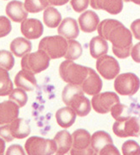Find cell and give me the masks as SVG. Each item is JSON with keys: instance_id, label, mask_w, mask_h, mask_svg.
<instances>
[{"instance_id": "6da1fadb", "label": "cell", "mask_w": 140, "mask_h": 155, "mask_svg": "<svg viewBox=\"0 0 140 155\" xmlns=\"http://www.w3.org/2000/svg\"><path fill=\"white\" fill-rule=\"evenodd\" d=\"M97 31L100 36L112 42L113 53L117 58H128L132 48V35L123 24L117 19H104Z\"/></svg>"}, {"instance_id": "7a4b0ae2", "label": "cell", "mask_w": 140, "mask_h": 155, "mask_svg": "<svg viewBox=\"0 0 140 155\" xmlns=\"http://www.w3.org/2000/svg\"><path fill=\"white\" fill-rule=\"evenodd\" d=\"M80 86L68 84L62 90V98L64 104L74 110L79 116H85L90 112L91 106L89 99L84 95Z\"/></svg>"}, {"instance_id": "3957f363", "label": "cell", "mask_w": 140, "mask_h": 155, "mask_svg": "<svg viewBox=\"0 0 140 155\" xmlns=\"http://www.w3.org/2000/svg\"><path fill=\"white\" fill-rule=\"evenodd\" d=\"M59 74L62 80L68 84L81 86L89 74V68L65 60L59 66Z\"/></svg>"}, {"instance_id": "277c9868", "label": "cell", "mask_w": 140, "mask_h": 155, "mask_svg": "<svg viewBox=\"0 0 140 155\" xmlns=\"http://www.w3.org/2000/svg\"><path fill=\"white\" fill-rule=\"evenodd\" d=\"M39 50L44 51L51 59L65 57L68 51V41L61 35L46 36L39 43Z\"/></svg>"}, {"instance_id": "5b68a950", "label": "cell", "mask_w": 140, "mask_h": 155, "mask_svg": "<svg viewBox=\"0 0 140 155\" xmlns=\"http://www.w3.org/2000/svg\"><path fill=\"white\" fill-rule=\"evenodd\" d=\"M25 149L28 155H52L57 153L58 146L54 140L33 136L25 142Z\"/></svg>"}, {"instance_id": "8992f818", "label": "cell", "mask_w": 140, "mask_h": 155, "mask_svg": "<svg viewBox=\"0 0 140 155\" xmlns=\"http://www.w3.org/2000/svg\"><path fill=\"white\" fill-rule=\"evenodd\" d=\"M50 59L49 56L44 51L38 50L23 57L20 64L24 70L36 74L48 68Z\"/></svg>"}, {"instance_id": "52a82bcc", "label": "cell", "mask_w": 140, "mask_h": 155, "mask_svg": "<svg viewBox=\"0 0 140 155\" xmlns=\"http://www.w3.org/2000/svg\"><path fill=\"white\" fill-rule=\"evenodd\" d=\"M1 137L6 142H11L14 138L23 139L30 135L31 127L27 120L24 118H18L10 124L1 127Z\"/></svg>"}, {"instance_id": "ba28073f", "label": "cell", "mask_w": 140, "mask_h": 155, "mask_svg": "<svg viewBox=\"0 0 140 155\" xmlns=\"http://www.w3.org/2000/svg\"><path fill=\"white\" fill-rule=\"evenodd\" d=\"M139 87V78L132 73L119 74L114 82V89L121 95L132 96L138 92Z\"/></svg>"}, {"instance_id": "9c48e42d", "label": "cell", "mask_w": 140, "mask_h": 155, "mask_svg": "<svg viewBox=\"0 0 140 155\" xmlns=\"http://www.w3.org/2000/svg\"><path fill=\"white\" fill-rule=\"evenodd\" d=\"M120 103V99L114 92H104L95 95L91 100L95 111L100 114H106L112 110L115 105Z\"/></svg>"}, {"instance_id": "30bf717a", "label": "cell", "mask_w": 140, "mask_h": 155, "mask_svg": "<svg viewBox=\"0 0 140 155\" xmlns=\"http://www.w3.org/2000/svg\"><path fill=\"white\" fill-rule=\"evenodd\" d=\"M114 134L119 137H140V119L137 116H132L128 120L117 121L113 124Z\"/></svg>"}, {"instance_id": "8fae6325", "label": "cell", "mask_w": 140, "mask_h": 155, "mask_svg": "<svg viewBox=\"0 0 140 155\" xmlns=\"http://www.w3.org/2000/svg\"><path fill=\"white\" fill-rule=\"evenodd\" d=\"M96 69L104 78L111 80L118 76L120 72V65L115 58L110 55H104L98 58Z\"/></svg>"}, {"instance_id": "7c38bea8", "label": "cell", "mask_w": 140, "mask_h": 155, "mask_svg": "<svg viewBox=\"0 0 140 155\" xmlns=\"http://www.w3.org/2000/svg\"><path fill=\"white\" fill-rule=\"evenodd\" d=\"M21 33L28 40L38 39L42 36L44 31L42 21L37 19H27L21 23Z\"/></svg>"}, {"instance_id": "4fadbf2b", "label": "cell", "mask_w": 140, "mask_h": 155, "mask_svg": "<svg viewBox=\"0 0 140 155\" xmlns=\"http://www.w3.org/2000/svg\"><path fill=\"white\" fill-rule=\"evenodd\" d=\"M20 112V106L12 101H4L0 105V123L10 124L18 119Z\"/></svg>"}, {"instance_id": "5bb4252c", "label": "cell", "mask_w": 140, "mask_h": 155, "mask_svg": "<svg viewBox=\"0 0 140 155\" xmlns=\"http://www.w3.org/2000/svg\"><path fill=\"white\" fill-rule=\"evenodd\" d=\"M103 86L102 80L98 75L95 71L89 68V74L86 78V79L80 86L83 91L89 95H96L100 94Z\"/></svg>"}, {"instance_id": "9a60e30c", "label": "cell", "mask_w": 140, "mask_h": 155, "mask_svg": "<svg viewBox=\"0 0 140 155\" xmlns=\"http://www.w3.org/2000/svg\"><path fill=\"white\" fill-rule=\"evenodd\" d=\"M6 14L10 19L17 22H23L27 19L28 12L25 8V4L20 1H11L6 6Z\"/></svg>"}, {"instance_id": "2e32d148", "label": "cell", "mask_w": 140, "mask_h": 155, "mask_svg": "<svg viewBox=\"0 0 140 155\" xmlns=\"http://www.w3.org/2000/svg\"><path fill=\"white\" fill-rule=\"evenodd\" d=\"M58 32L61 36L68 39V41L76 39L79 35L77 21L70 17L63 19L58 29Z\"/></svg>"}, {"instance_id": "e0dca14e", "label": "cell", "mask_w": 140, "mask_h": 155, "mask_svg": "<svg viewBox=\"0 0 140 155\" xmlns=\"http://www.w3.org/2000/svg\"><path fill=\"white\" fill-rule=\"evenodd\" d=\"M78 23L80 29L84 32L91 33L98 29L100 25V18L92 10H87L78 17Z\"/></svg>"}, {"instance_id": "ac0fdd59", "label": "cell", "mask_w": 140, "mask_h": 155, "mask_svg": "<svg viewBox=\"0 0 140 155\" xmlns=\"http://www.w3.org/2000/svg\"><path fill=\"white\" fill-rule=\"evenodd\" d=\"M73 136V147L71 150L84 151L91 147V135L85 129H77Z\"/></svg>"}, {"instance_id": "d6986e66", "label": "cell", "mask_w": 140, "mask_h": 155, "mask_svg": "<svg viewBox=\"0 0 140 155\" xmlns=\"http://www.w3.org/2000/svg\"><path fill=\"white\" fill-rule=\"evenodd\" d=\"M15 84L18 88L26 91H32L36 87V78L35 75L26 70H20L15 75Z\"/></svg>"}, {"instance_id": "ffe728a7", "label": "cell", "mask_w": 140, "mask_h": 155, "mask_svg": "<svg viewBox=\"0 0 140 155\" xmlns=\"http://www.w3.org/2000/svg\"><path fill=\"white\" fill-rule=\"evenodd\" d=\"M53 140L58 146L56 154H65L71 151L73 147V136L67 130H62L58 132Z\"/></svg>"}, {"instance_id": "44dd1931", "label": "cell", "mask_w": 140, "mask_h": 155, "mask_svg": "<svg viewBox=\"0 0 140 155\" xmlns=\"http://www.w3.org/2000/svg\"><path fill=\"white\" fill-rule=\"evenodd\" d=\"M77 114L68 106L59 109L56 112V120L58 124L62 128H68L74 124Z\"/></svg>"}, {"instance_id": "7402d4cb", "label": "cell", "mask_w": 140, "mask_h": 155, "mask_svg": "<svg viewBox=\"0 0 140 155\" xmlns=\"http://www.w3.org/2000/svg\"><path fill=\"white\" fill-rule=\"evenodd\" d=\"M32 49V44L28 39L23 37H17L10 43V50L16 57H25L29 54Z\"/></svg>"}, {"instance_id": "603a6c76", "label": "cell", "mask_w": 140, "mask_h": 155, "mask_svg": "<svg viewBox=\"0 0 140 155\" xmlns=\"http://www.w3.org/2000/svg\"><path fill=\"white\" fill-rule=\"evenodd\" d=\"M91 7L95 9H104L111 15H118L123 8L122 1H90Z\"/></svg>"}, {"instance_id": "cb8c5ba5", "label": "cell", "mask_w": 140, "mask_h": 155, "mask_svg": "<svg viewBox=\"0 0 140 155\" xmlns=\"http://www.w3.org/2000/svg\"><path fill=\"white\" fill-rule=\"evenodd\" d=\"M108 51V43L100 35L95 36L90 41V52L94 58H100Z\"/></svg>"}, {"instance_id": "d4e9b609", "label": "cell", "mask_w": 140, "mask_h": 155, "mask_svg": "<svg viewBox=\"0 0 140 155\" xmlns=\"http://www.w3.org/2000/svg\"><path fill=\"white\" fill-rule=\"evenodd\" d=\"M108 144H113V140L109 133L105 131H97L91 136V146L98 154Z\"/></svg>"}, {"instance_id": "484cf974", "label": "cell", "mask_w": 140, "mask_h": 155, "mask_svg": "<svg viewBox=\"0 0 140 155\" xmlns=\"http://www.w3.org/2000/svg\"><path fill=\"white\" fill-rule=\"evenodd\" d=\"M112 117L117 120V121H123V120H128L130 117H132V114H137L140 111H136L135 109H132V107H129L128 105H123L118 103L115 105L111 110Z\"/></svg>"}, {"instance_id": "4316f807", "label": "cell", "mask_w": 140, "mask_h": 155, "mask_svg": "<svg viewBox=\"0 0 140 155\" xmlns=\"http://www.w3.org/2000/svg\"><path fill=\"white\" fill-rule=\"evenodd\" d=\"M43 20L47 27L56 28L62 22V15L54 7H48L43 14Z\"/></svg>"}, {"instance_id": "83f0119b", "label": "cell", "mask_w": 140, "mask_h": 155, "mask_svg": "<svg viewBox=\"0 0 140 155\" xmlns=\"http://www.w3.org/2000/svg\"><path fill=\"white\" fill-rule=\"evenodd\" d=\"M82 53H83L82 46L78 41L75 40H69L68 41V51L64 57L66 60H69V61L76 60L78 58H80Z\"/></svg>"}, {"instance_id": "f1b7e54d", "label": "cell", "mask_w": 140, "mask_h": 155, "mask_svg": "<svg viewBox=\"0 0 140 155\" xmlns=\"http://www.w3.org/2000/svg\"><path fill=\"white\" fill-rule=\"evenodd\" d=\"M0 79H1V96H6L13 92L14 85L11 79L9 78V74L6 70L1 68L0 70Z\"/></svg>"}, {"instance_id": "f546056e", "label": "cell", "mask_w": 140, "mask_h": 155, "mask_svg": "<svg viewBox=\"0 0 140 155\" xmlns=\"http://www.w3.org/2000/svg\"><path fill=\"white\" fill-rule=\"evenodd\" d=\"M25 8L28 13H38L44 8L51 7L50 1H29L26 0L25 3Z\"/></svg>"}, {"instance_id": "4dcf8cb0", "label": "cell", "mask_w": 140, "mask_h": 155, "mask_svg": "<svg viewBox=\"0 0 140 155\" xmlns=\"http://www.w3.org/2000/svg\"><path fill=\"white\" fill-rule=\"evenodd\" d=\"M0 65L1 68L9 71L13 68L15 65V58L10 51L2 50L0 52Z\"/></svg>"}, {"instance_id": "1f68e13d", "label": "cell", "mask_w": 140, "mask_h": 155, "mask_svg": "<svg viewBox=\"0 0 140 155\" xmlns=\"http://www.w3.org/2000/svg\"><path fill=\"white\" fill-rule=\"evenodd\" d=\"M9 101H13L16 102L20 107H23L26 105L28 101V95L25 93V91L22 89H15L9 94Z\"/></svg>"}, {"instance_id": "d6a6232c", "label": "cell", "mask_w": 140, "mask_h": 155, "mask_svg": "<svg viewBox=\"0 0 140 155\" xmlns=\"http://www.w3.org/2000/svg\"><path fill=\"white\" fill-rule=\"evenodd\" d=\"M123 155H140L139 144L133 140H128L122 146Z\"/></svg>"}, {"instance_id": "836d02e7", "label": "cell", "mask_w": 140, "mask_h": 155, "mask_svg": "<svg viewBox=\"0 0 140 155\" xmlns=\"http://www.w3.org/2000/svg\"><path fill=\"white\" fill-rule=\"evenodd\" d=\"M12 26L10 20L5 17V16H1L0 18V36L4 37L8 35L11 31Z\"/></svg>"}, {"instance_id": "e575fe53", "label": "cell", "mask_w": 140, "mask_h": 155, "mask_svg": "<svg viewBox=\"0 0 140 155\" xmlns=\"http://www.w3.org/2000/svg\"><path fill=\"white\" fill-rule=\"evenodd\" d=\"M70 4L72 5L74 11L80 13V12L85 10L87 7L89 6V4H90V2L87 1V0H85V1H75V0H73V1L70 2Z\"/></svg>"}, {"instance_id": "d590c367", "label": "cell", "mask_w": 140, "mask_h": 155, "mask_svg": "<svg viewBox=\"0 0 140 155\" xmlns=\"http://www.w3.org/2000/svg\"><path fill=\"white\" fill-rule=\"evenodd\" d=\"M5 155H26L23 147L20 144H13L9 146L5 153Z\"/></svg>"}, {"instance_id": "8d00e7d4", "label": "cell", "mask_w": 140, "mask_h": 155, "mask_svg": "<svg viewBox=\"0 0 140 155\" xmlns=\"http://www.w3.org/2000/svg\"><path fill=\"white\" fill-rule=\"evenodd\" d=\"M99 155H121L120 152L116 146L113 144H108L104 147L101 151L99 153Z\"/></svg>"}, {"instance_id": "74e56055", "label": "cell", "mask_w": 140, "mask_h": 155, "mask_svg": "<svg viewBox=\"0 0 140 155\" xmlns=\"http://www.w3.org/2000/svg\"><path fill=\"white\" fill-rule=\"evenodd\" d=\"M131 30L134 37L140 41V19L134 20L131 24Z\"/></svg>"}, {"instance_id": "f35d334b", "label": "cell", "mask_w": 140, "mask_h": 155, "mask_svg": "<svg viewBox=\"0 0 140 155\" xmlns=\"http://www.w3.org/2000/svg\"><path fill=\"white\" fill-rule=\"evenodd\" d=\"M131 56L135 62L140 63V42L137 43L136 45L132 47Z\"/></svg>"}, {"instance_id": "ab89813d", "label": "cell", "mask_w": 140, "mask_h": 155, "mask_svg": "<svg viewBox=\"0 0 140 155\" xmlns=\"http://www.w3.org/2000/svg\"><path fill=\"white\" fill-rule=\"evenodd\" d=\"M68 3V1L64 0V1H50L51 5H62Z\"/></svg>"}, {"instance_id": "60d3db41", "label": "cell", "mask_w": 140, "mask_h": 155, "mask_svg": "<svg viewBox=\"0 0 140 155\" xmlns=\"http://www.w3.org/2000/svg\"><path fill=\"white\" fill-rule=\"evenodd\" d=\"M1 145H2V148H1V155H4V139H1Z\"/></svg>"}, {"instance_id": "b9f144b4", "label": "cell", "mask_w": 140, "mask_h": 155, "mask_svg": "<svg viewBox=\"0 0 140 155\" xmlns=\"http://www.w3.org/2000/svg\"><path fill=\"white\" fill-rule=\"evenodd\" d=\"M56 155H72V154H71V153H70V152H68V153H65V154H56Z\"/></svg>"}, {"instance_id": "7bdbcfd3", "label": "cell", "mask_w": 140, "mask_h": 155, "mask_svg": "<svg viewBox=\"0 0 140 155\" xmlns=\"http://www.w3.org/2000/svg\"><path fill=\"white\" fill-rule=\"evenodd\" d=\"M133 3H135V4H138L140 5V1H133Z\"/></svg>"}]
</instances>
